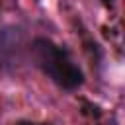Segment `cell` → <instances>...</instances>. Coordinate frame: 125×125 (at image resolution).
<instances>
[{
	"label": "cell",
	"mask_w": 125,
	"mask_h": 125,
	"mask_svg": "<svg viewBox=\"0 0 125 125\" xmlns=\"http://www.w3.org/2000/svg\"><path fill=\"white\" fill-rule=\"evenodd\" d=\"M33 64L59 88L72 92L84 84L82 68L72 61L70 53L47 37H35L29 45Z\"/></svg>",
	"instance_id": "obj_1"
},
{
	"label": "cell",
	"mask_w": 125,
	"mask_h": 125,
	"mask_svg": "<svg viewBox=\"0 0 125 125\" xmlns=\"http://www.w3.org/2000/svg\"><path fill=\"white\" fill-rule=\"evenodd\" d=\"M23 41L21 29L16 25H6L0 29V72H10L21 61Z\"/></svg>",
	"instance_id": "obj_2"
},
{
	"label": "cell",
	"mask_w": 125,
	"mask_h": 125,
	"mask_svg": "<svg viewBox=\"0 0 125 125\" xmlns=\"http://www.w3.org/2000/svg\"><path fill=\"white\" fill-rule=\"evenodd\" d=\"M16 125H49V123H37V121H18Z\"/></svg>",
	"instance_id": "obj_3"
},
{
	"label": "cell",
	"mask_w": 125,
	"mask_h": 125,
	"mask_svg": "<svg viewBox=\"0 0 125 125\" xmlns=\"http://www.w3.org/2000/svg\"><path fill=\"white\" fill-rule=\"evenodd\" d=\"M104 2H111V0H104Z\"/></svg>",
	"instance_id": "obj_4"
}]
</instances>
